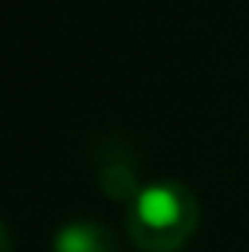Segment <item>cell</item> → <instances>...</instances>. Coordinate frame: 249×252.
I'll use <instances>...</instances> for the list:
<instances>
[{
	"label": "cell",
	"mask_w": 249,
	"mask_h": 252,
	"mask_svg": "<svg viewBox=\"0 0 249 252\" xmlns=\"http://www.w3.org/2000/svg\"><path fill=\"white\" fill-rule=\"evenodd\" d=\"M51 252H118V244L105 225L75 220L59 228L51 242Z\"/></svg>",
	"instance_id": "obj_2"
},
{
	"label": "cell",
	"mask_w": 249,
	"mask_h": 252,
	"mask_svg": "<svg viewBox=\"0 0 249 252\" xmlns=\"http://www.w3.org/2000/svg\"><path fill=\"white\" fill-rule=\"evenodd\" d=\"M0 252H11V236H8V228L0 223Z\"/></svg>",
	"instance_id": "obj_4"
},
{
	"label": "cell",
	"mask_w": 249,
	"mask_h": 252,
	"mask_svg": "<svg viewBox=\"0 0 249 252\" xmlns=\"http://www.w3.org/2000/svg\"><path fill=\"white\" fill-rule=\"evenodd\" d=\"M99 185H102L105 196L118 199V201H134L137 193L142 190L137 185V177H134L126 166H108V169H102Z\"/></svg>",
	"instance_id": "obj_3"
},
{
	"label": "cell",
	"mask_w": 249,
	"mask_h": 252,
	"mask_svg": "<svg viewBox=\"0 0 249 252\" xmlns=\"http://www.w3.org/2000/svg\"><path fill=\"white\" fill-rule=\"evenodd\" d=\"M198 225V201L185 185L164 180L132 201L126 231L142 252H177Z\"/></svg>",
	"instance_id": "obj_1"
}]
</instances>
